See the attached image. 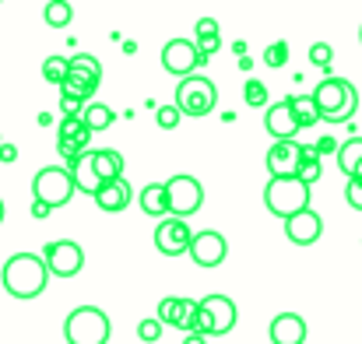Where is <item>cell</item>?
Here are the masks:
<instances>
[{
	"instance_id": "6da1fadb",
	"label": "cell",
	"mask_w": 362,
	"mask_h": 344,
	"mask_svg": "<svg viewBox=\"0 0 362 344\" xmlns=\"http://www.w3.org/2000/svg\"><path fill=\"white\" fill-rule=\"evenodd\" d=\"M0 281H4V292L11 299H39L46 292V281H49V271L46 263L39 260V253H14L4 271H0Z\"/></svg>"
},
{
	"instance_id": "7a4b0ae2",
	"label": "cell",
	"mask_w": 362,
	"mask_h": 344,
	"mask_svg": "<svg viewBox=\"0 0 362 344\" xmlns=\"http://www.w3.org/2000/svg\"><path fill=\"white\" fill-rule=\"evenodd\" d=\"M310 99H313L320 119H327V123H349L356 116V109H359V92L345 78H324L313 88Z\"/></svg>"
},
{
	"instance_id": "3957f363",
	"label": "cell",
	"mask_w": 362,
	"mask_h": 344,
	"mask_svg": "<svg viewBox=\"0 0 362 344\" xmlns=\"http://www.w3.org/2000/svg\"><path fill=\"white\" fill-rule=\"evenodd\" d=\"M99 85H103V64L92 53H74L67 60V78L60 85V99H74V102L88 106L95 99Z\"/></svg>"
},
{
	"instance_id": "277c9868",
	"label": "cell",
	"mask_w": 362,
	"mask_h": 344,
	"mask_svg": "<svg viewBox=\"0 0 362 344\" xmlns=\"http://www.w3.org/2000/svg\"><path fill=\"white\" fill-rule=\"evenodd\" d=\"M236 302L229 295H204L197 302V313H194V334L201 338H222L236 327Z\"/></svg>"
},
{
	"instance_id": "5b68a950",
	"label": "cell",
	"mask_w": 362,
	"mask_h": 344,
	"mask_svg": "<svg viewBox=\"0 0 362 344\" xmlns=\"http://www.w3.org/2000/svg\"><path fill=\"white\" fill-rule=\"evenodd\" d=\"M110 316L99 306H78L67 320H64V338L67 344H110Z\"/></svg>"
},
{
	"instance_id": "8992f818",
	"label": "cell",
	"mask_w": 362,
	"mask_h": 344,
	"mask_svg": "<svg viewBox=\"0 0 362 344\" xmlns=\"http://www.w3.org/2000/svg\"><path fill=\"white\" fill-rule=\"evenodd\" d=\"M264 204H267L271 215L292 218V215H299V211L310 208V186H303L296 176L267 179V186H264Z\"/></svg>"
},
{
	"instance_id": "52a82bcc",
	"label": "cell",
	"mask_w": 362,
	"mask_h": 344,
	"mask_svg": "<svg viewBox=\"0 0 362 344\" xmlns=\"http://www.w3.org/2000/svg\"><path fill=\"white\" fill-rule=\"evenodd\" d=\"M180 116H208L218 106V88L211 78L204 74H190L176 85V102H173Z\"/></svg>"
},
{
	"instance_id": "ba28073f",
	"label": "cell",
	"mask_w": 362,
	"mask_h": 344,
	"mask_svg": "<svg viewBox=\"0 0 362 344\" xmlns=\"http://www.w3.org/2000/svg\"><path fill=\"white\" fill-rule=\"evenodd\" d=\"M32 197H35L39 204H46L49 211H53V208H64V204L74 197L71 172L60 169V165H46V169H39L35 179H32Z\"/></svg>"
},
{
	"instance_id": "9c48e42d",
	"label": "cell",
	"mask_w": 362,
	"mask_h": 344,
	"mask_svg": "<svg viewBox=\"0 0 362 344\" xmlns=\"http://www.w3.org/2000/svg\"><path fill=\"white\" fill-rule=\"evenodd\" d=\"M165 186V204H169V218H190V215H197L201 211V204H204V186L194 179V176H173L169 183H162Z\"/></svg>"
},
{
	"instance_id": "30bf717a",
	"label": "cell",
	"mask_w": 362,
	"mask_h": 344,
	"mask_svg": "<svg viewBox=\"0 0 362 344\" xmlns=\"http://www.w3.org/2000/svg\"><path fill=\"white\" fill-rule=\"evenodd\" d=\"M39 260L46 263V271L53 278H78L81 267H85V249L71 239H57V242H46Z\"/></svg>"
},
{
	"instance_id": "8fae6325",
	"label": "cell",
	"mask_w": 362,
	"mask_h": 344,
	"mask_svg": "<svg viewBox=\"0 0 362 344\" xmlns=\"http://www.w3.org/2000/svg\"><path fill=\"white\" fill-rule=\"evenodd\" d=\"M190 260L197 263V267H218V263H226V256H229V242H226V235L215 229H204V232H194V239H190Z\"/></svg>"
},
{
	"instance_id": "7c38bea8",
	"label": "cell",
	"mask_w": 362,
	"mask_h": 344,
	"mask_svg": "<svg viewBox=\"0 0 362 344\" xmlns=\"http://www.w3.org/2000/svg\"><path fill=\"white\" fill-rule=\"evenodd\" d=\"M190 239H194V229L183 218H162L155 229V249L162 256H183L190 249Z\"/></svg>"
},
{
	"instance_id": "4fadbf2b",
	"label": "cell",
	"mask_w": 362,
	"mask_h": 344,
	"mask_svg": "<svg viewBox=\"0 0 362 344\" xmlns=\"http://www.w3.org/2000/svg\"><path fill=\"white\" fill-rule=\"evenodd\" d=\"M162 67L183 81V78H190V74L201 67V57H197L194 42H187V39H169V42L162 46Z\"/></svg>"
},
{
	"instance_id": "5bb4252c",
	"label": "cell",
	"mask_w": 362,
	"mask_h": 344,
	"mask_svg": "<svg viewBox=\"0 0 362 344\" xmlns=\"http://www.w3.org/2000/svg\"><path fill=\"white\" fill-rule=\"evenodd\" d=\"M285 235H288V242H296V246H313V242L324 235V218H320L313 208H306V211L285 218Z\"/></svg>"
},
{
	"instance_id": "9a60e30c",
	"label": "cell",
	"mask_w": 362,
	"mask_h": 344,
	"mask_svg": "<svg viewBox=\"0 0 362 344\" xmlns=\"http://www.w3.org/2000/svg\"><path fill=\"white\" fill-rule=\"evenodd\" d=\"M296 165H299V141H274L267 148V172H271V179L296 176Z\"/></svg>"
},
{
	"instance_id": "2e32d148",
	"label": "cell",
	"mask_w": 362,
	"mask_h": 344,
	"mask_svg": "<svg viewBox=\"0 0 362 344\" xmlns=\"http://www.w3.org/2000/svg\"><path fill=\"white\" fill-rule=\"evenodd\" d=\"M271 344H306V320L299 313H278L267 327Z\"/></svg>"
},
{
	"instance_id": "e0dca14e",
	"label": "cell",
	"mask_w": 362,
	"mask_h": 344,
	"mask_svg": "<svg viewBox=\"0 0 362 344\" xmlns=\"http://www.w3.org/2000/svg\"><path fill=\"white\" fill-rule=\"evenodd\" d=\"M264 130H267L274 141H296L299 126H296V119H292V106H288V99H285V102L267 106V113H264Z\"/></svg>"
},
{
	"instance_id": "ac0fdd59",
	"label": "cell",
	"mask_w": 362,
	"mask_h": 344,
	"mask_svg": "<svg viewBox=\"0 0 362 344\" xmlns=\"http://www.w3.org/2000/svg\"><path fill=\"white\" fill-rule=\"evenodd\" d=\"M67 172H71V183H74V190H81V194H95L103 183H99V176H95V165H92V151H85V155H78L71 165H67Z\"/></svg>"
},
{
	"instance_id": "d6986e66",
	"label": "cell",
	"mask_w": 362,
	"mask_h": 344,
	"mask_svg": "<svg viewBox=\"0 0 362 344\" xmlns=\"http://www.w3.org/2000/svg\"><path fill=\"white\" fill-rule=\"evenodd\" d=\"M92 201H95L103 211H123V208L130 204V183H127V179L103 183V186L92 194Z\"/></svg>"
},
{
	"instance_id": "ffe728a7",
	"label": "cell",
	"mask_w": 362,
	"mask_h": 344,
	"mask_svg": "<svg viewBox=\"0 0 362 344\" xmlns=\"http://www.w3.org/2000/svg\"><path fill=\"white\" fill-rule=\"evenodd\" d=\"M92 165H95L99 183L123 179V155L117 151V148H99V151H92Z\"/></svg>"
},
{
	"instance_id": "44dd1931",
	"label": "cell",
	"mask_w": 362,
	"mask_h": 344,
	"mask_svg": "<svg viewBox=\"0 0 362 344\" xmlns=\"http://www.w3.org/2000/svg\"><path fill=\"white\" fill-rule=\"evenodd\" d=\"M57 141H67V144H74L78 151H88L92 130L81 123V116H64V119H60V130H57Z\"/></svg>"
},
{
	"instance_id": "7402d4cb",
	"label": "cell",
	"mask_w": 362,
	"mask_h": 344,
	"mask_svg": "<svg viewBox=\"0 0 362 344\" xmlns=\"http://www.w3.org/2000/svg\"><path fill=\"white\" fill-rule=\"evenodd\" d=\"M137 204H141L144 215H151V218H158V222L169 218V204H165V186H162V183H148V186L141 190Z\"/></svg>"
},
{
	"instance_id": "603a6c76",
	"label": "cell",
	"mask_w": 362,
	"mask_h": 344,
	"mask_svg": "<svg viewBox=\"0 0 362 344\" xmlns=\"http://www.w3.org/2000/svg\"><path fill=\"white\" fill-rule=\"evenodd\" d=\"M194 306V299H180V295H169V299H162L158 302V324L162 327H180V320L187 316V309Z\"/></svg>"
},
{
	"instance_id": "cb8c5ba5",
	"label": "cell",
	"mask_w": 362,
	"mask_h": 344,
	"mask_svg": "<svg viewBox=\"0 0 362 344\" xmlns=\"http://www.w3.org/2000/svg\"><path fill=\"white\" fill-rule=\"evenodd\" d=\"M113 119H117V113H113L106 102H88V106L81 109V123H85L92 134H99V130H110V126H113Z\"/></svg>"
},
{
	"instance_id": "d4e9b609",
	"label": "cell",
	"mask_w": 362,
	"mask_h": 344,
	"mask_svg": "<svg viewBox=\"0 0 362 344\" xmlns=\"http://www.w3.org/2000/svg\"><path fill=\"white\" fill-rule=\"evenodd\" d=\"M338 165H341V172H345L349 179L359 172V165H362V137H349L345 144H338Z\"/></svg>"
},
{
	"instance_id": "484cf974",
	"label": "cell",
	"mask_w": 362,
	"mask_h": 344,
	"mask_svg": "<svg viewBox=\"0 0 362 344\" xmlns=\"http://www.w3.org/2000/svg\"><path fill=\"white\" fill-rule=\"evenodd\" d=\"M288 106H292V119H296V126H299V130H306V126L320 123V113H317V106H313V99H310V95L288 99Z\"/></svg>"
},
{
	"instance_id": "4316f807",
	"label": "cell",
	"mask_w": 362,
	"mask_h": 344,
	"mask_svg": "<svg viewBox=\"0 0 362 344\" xmlns=\"http://www.w3.org/2000/svg\"><path fill=\"white\" fill-rule=\"evenodd\" d=\"M42 18H46V25H49V28H64V25L74 18V11H71V4H67V0H53V4H46V7H42Z\"/></svg>"
},
{
	"instance_id": "83f0119b",
	"label": "cell",
	"mask_w": 362,
	"mask_h": 344,
	"mask_svg": "<svg viewBox=\"0 0 362 344\" xmlns=\"http://www.w3.org/2000/svg\"><path fill=\"white\" fill-rule=\"evenodd\" d=\"M42 78L49 81V85H64V78H67V57H46V64H42Z\"/></svg>"
},
{
	"instance_id": "f1b7e54d",
	"label": "cell",
	"mask_w": 362,
	"mask_h": 344,
	"mask_svg": "<svg viewBox=\"0 0 362 344\" xmlns=\"http://www.w3.org/2000/svg\"><path fill=\"white\" fill-rule=\"evenodd\" d=\"M243 102L253 106V109H264V106H267V88H264V81L250 78V81L243 85Z\"/></svg>"
},
{
	"instance_id": "f546056e",
	"label": "cell",
	"mask_w": 362,
	"mask_h": 344,
	"mask_svg": "<svg viewBox=\"0 0 362 344\" xmlns=\"http://www.w3.org/2000/svg\"><path fill=\"white\" fill-rule=\"evenodd\" d=\"M310 64L320 67V71H327V67L334 64V46H327V42H313V46H310Z\"/></svg>"
},
{
	"instance_id": "4dcf8cb0",
	"label": "cell",
	"mask_w": 362,
	"mask_h": 344,
	"mask_svg": "<svg viewBox=\"0 0 362 344\" xmlns=\"http://www.w3.org/2000/svg\"><path fill=\"white\" fill-rule=\"evenodd\" d=\"M264 64H267V67H285V64H288V42H281V39L271 42V46L264 49Z\"/></svg>"
},
{
	"instance_id": "1f68e13d",
	"label": "cell",
	"mask_w": 362,
	"mask_h": 344,
	"mask_svg": "<svg viewBox=\"0 0 362 344\" xmlns=\"http://www.w3.org/2000/svg\"><path fill=\"white\" fill-rule=\"evenodd\" d=\"M137 338H141V341H144V344H155V341H158V338H162V324H158L155 316H148V320H141V324H137Z\"/></svg>"
},
{
	"instance_id": "d6a6232c",
	"label": "cell",
	"mask_w": 362,
	"mask_h": 344,
	"mask_svg": "<svg viewBox=\"0 0 362 344\" xmlns=\"http://www.w3.org/2000/svg\"><path fill=\"white\" fill-rule=\"evenodd\" d=\"M180 119H183V116H180L176 106H158V113H155V123H158L162 130H176V126H180Z\"/></svg>"
},
{
	"instance_id": "836d02e7",
	"label": "cell",
	"mask_w": 362,
	"mask_h": 344,
	"mask_svg": "<svg viewBox=\"0 0 362 344\" xmlns=\"http://www.w3.org/2000/svg\"><path fill=\"white\" fill-rule=\"evenodd\" d=\"M194 49H197V57H201V64H204V60H211V57L222 49V35H215V39H194Z\"/></svg>"
},
{
	"instance_id": "e575fe53",
	"label": "cell",
	"mask_w": 362,
	"mask_h": 344,
	"mask_svg": "<svg viewBox=\"0 0 362 344\" xmlns=\"http://www.w3.org/2000/svg\"><path fill=\"white\" fill-rule=\"evenodd\" d=\"M194 35H197V39H215V35H222V32H218V21H215V18H197Z\"/></svg>"
},
{
	"instance_id": "d590c367",
	"label": "cell",
	"mask_w": 362,
	"mask_h": 344,
	"mask_svg": "<svg viewBox=\"0 0 362 344\" xmlns=\"http://www.w3.org/2000/svg\"><path fill=\"white\" fill-rule=\"evenodd\" d=\"M313 151H317V158H320V162H324V158H327V155H338V141H334V137H331V134H324V137H320V141H317V144H313Z\"/></svg>"
},
{
	"instance_id": "8d00e7d4",
	"label": "cell",
	"mask_w": 362,
	"mask_h": 344,
	"mask_svg": "<svg viewBox=\"0 0 362 344\" xmlns=\"http://www.w3.org/2000/svg\"><path fill=\"white\" fill-rule=\"evenodd\" d=\"M345 201H349L356 211H362V179H349V186H345Z\"/></svg>"
},
{
	"instance_id": "74e56055",
	"label": "cell",
	"mask_w": 362,
	"mask_h": 344,
	"mask_svg": "<svg viewBox=\"0 0 362 344\" xmlns=\"http://www.w3.org/2000/svg\"><path fill=\"white\" fill-rule=\"evenodd\" d=\"M57 151H60V158H64L67 165H71L78 155H85V151H78V148H74V144H67V141H57Z\"/></svg>"
},
{
	"instance_id": "f35d334b",
	"label": "cell",
	"mask_w": 362,
	"mask_h": 344,
	"mask_svg": "<svg viewBox=\"0 0 362 344\" xmlns=\"http://www.w3.org/2000/svg\"><path fill=\"white\" fill-rule=\"evenodd\" d=\"M53 211L46 208V204H39V201H32V218H49Z\"/></svg>"
},
{
	"instance_id": "ab89813d",
	"label": "cell",
	"mask_w": 362,
	"mask_h": 344,
	"mask_svg": "<svg viewBox=\"0 0 362 344\" xmlns=\"http://www.w3.org/2000/svg\"><path fill=\"white\" fill-rule=\"evenodd\" d=\"M0 162H14V148H11V144L0 148Z\"/></svg>"
},
{
	"instance_id": "60d3db41",
	"label": "cell",
	"mask_w": 362,
	"mask_h": 344,
	"mask_svg": "<svg viewBox=\"0 0 362 344\" xmlns=\"http://www.w3.org/2000/svg\"><path fill=\"white\" fill-rule=\"evenodd\" d=\"M183 344H208V338H201V334H187Z\"/></svg>"
},
{
	"instance_id": "b9f144b4",
	"label": "cell",
	"mask_w": 362,
	"mask_h": 344,
	"mask_svg": "<svg viewBox=\"0 0 362 344\" xmlns=\"http://www.w3.org/2000/svg\"><path fill=\"white\" fill-rule=\"evenodd\" d=\"M0 225H4V201H0Z\"/></svg>"
},
{
	"instance_id": "7bdbcfd3",
	"label": "cell",
	"mask_w": 362,
	"mask_h": 344,
	"mask_svg": "<svg viewBox=\"0 0 362 344\" xmlns=\"http://www.w3.org/2000/svg\"><path fill=\"white\" fill-rule=\"evenodd\" d=\"M359 39H362V32H359Z\"/></svg>"
}]
</instances>
